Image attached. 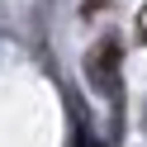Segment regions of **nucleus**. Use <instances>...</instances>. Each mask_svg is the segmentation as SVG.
Listing matches in <instances>:
<instances>
[{"label": "nucleus", "instance_id": "f257e3e1", "mask_svg": "<svg viewBox=\"0 0 147 147\" xmlns=\"http://www.w3.org/2000/svg\"><path fill=\"white\" fill-rule=\"evenodd\" d=\"M119 62H123L119 38H100L95 48L86 52V81L100 95H119Z\"/></svg>", "mask_w": 147, "mask_h": 147}, {"label": "nucleus", "instance_id": "f03ea898", "mask_svg": "<svg viewBox=\"0 0 147 147\" xmlns=\"http://www.w3.org/2000/svg\"><path fill=\"white\" fill-rule=\"evenodd\" d=\"M76 147H109V142H100V138L90 133L86 123H81V128H76Z\"/></svg>", "mask_w": 147, "mask_h": 147}, {"label": "nucleus", "instance_id": "7ed1b4c3", "mask_svg": "<svg viewBox=\"0 0 147 147\" xmlns=\"http://www.w3.org/2000/svg\"><path fill=\"white\" fill-rule=\"evenodd\" d=\"M138 38L147 43V5H142V10H138Z\"/></svg>", "mask_w": 147, "mask_h": 147}]
</instances>
